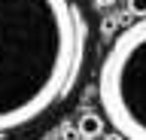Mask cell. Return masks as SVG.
I'll use <instances>...</instances> for the list:
<instances>
[{
	"mask_svg": "<svg viewBox=\"0 0 146 140\" xmlns=\"http://www.w3.org/2000/svg\"><path fill=\"white\" fill-rule=\"evenodd\" d=\"M85 49L88 21L76 0H0V137L70 94Z\"/></svg>",
	"mask_w": 146,
	"mask_h": 140,
	"instance_id": "cell-1",
	"label": "cell"
},
{
	"mask_svg": "<svg viewBox=\"0 0 146 140\" xmlns=\"http://www.w3.org/2000/svg\"><path fill=\"white\" fill-rule=\"evenodd\" d=\"M98 104L113 131L146 140V19L113 37L98 70Z\"/></svg>",
	"mask_w": 146,
	"mask_h": 140,
	"instance_id": "cell-2",
	"label": "cell"
},
{
	"mask_svg": "<svg viewBox=\"0 0 146 140\" xmlns=\"http://www.w3.org/2000/svg\"><path fill=\"white\" fill-rule=\"evenodd\" d=\"M104 128H107V119H104L100 113H82L79 122H76L79 137H91V140H98L100 134H104Z\"/></svg>",
	"mask_w": 146,
	"mask_h": 140,
	"instance_id": "cell-3",
	"label": "cell"
},
{
	"mask_svg": "<svg viewBox=\"0 0 146 140\" xmlns=\"http://www.w3.org/2000/svg\"><path fill=\"white\" fill-rule=\"evenodd\" d=\"M128 12L137 19H146V0H128Z\"/></svg>",
	"mask_w": 146,
	"mask_h": 140,
	"instance_id": "cell-4",
	"label": "cell"
},
{
	"mask_svg": "<svg viewBox=\"0 0 146 140\" xmlns=\"http://www.w3.org/2000/svg\"><path fill=\"white\" fill-rule=\"evenodd\" d=\"M104 140H125V137H122L119 131H110V134H104Z\"/></svg>",
	"mask_w": 146,
	"mask_h": 140,
	"instance_id": "cell-5",
	"label": "cell"
},
{
	"mask_svg": "<svg viewBox=\"0 0 146 140\" xmlns=\"http://www.w3.org/2000/svg\"><path fill=\"white\" fill-rule=\"evenodd\" d=\"M116 0H94V6H113Z\"/></svg>",
	"mask_w": 146,
	"mask_h": 140,
	"instance_id": "cell-6",
	"label": "cell"
},
{
	"mask_svg": "<svg viewBox=\"0 0 146 140\" xmlns=\"http://www.w3.org/2000/svg\"><path fill=\"white\" fill-rule=\"evenodd\" d=\"M49 140H64V137H49Z\"/></svg>",
	"mask_w": 146,
	"mask_h": 140,
	"instance_id": "cell-7",
	"label": "cell"
},
{
	"mask_svg": "<svg viewBox=\"0 0 146 140\" xmlns=\"http://www.w3.org/2000/svg\"><path fill=\"white\" fill-rule=\"evenodd\" d=\"M79 140H91V137H79Z\"/></svg>",
	"mask_w": 146,
	"mask_h": 140,
	"instance_id": "cell-8",
	"label": "cell"
}]
</instances>
